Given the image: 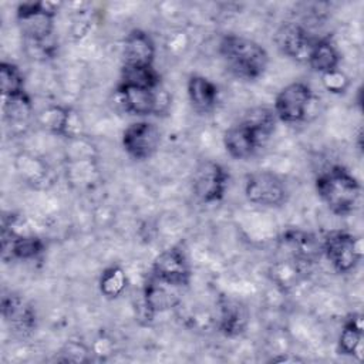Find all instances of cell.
I'll list each match as a JSON object with an SVG mask.
<instances>
[{"instance_id": "obj_6", "label": "cell", "mask_w": 364, "mask_h": 364, "mask_svg": "<svg viewBox=\"0 0 364 364\" xmlns=\"http://www.w3.org/2000/svg\"><path fill=\"white\" fill-rule=\"evenodd\" d=\"M229 186V172L226 168L212 159L202 161L192 176L193 195L202 203L220 202Z\"/></svg>"}, {"instance_id": "obj_9", "label": "cell", "mask_w": 364, "mask_h": 364, "mask_svg": "<svg viewBox=\"0 0 364 364\" xmlns=\"http://www.w3.org/2000/svg\"><path fill=\"white\" fill-rule=\"evenodd\" d=\"M151 274L158 280L182 289L191 283V264L182 246H171L162 250L152 262Z\"/></svg>"}, {"instance_id": "obj_19", "label": "cell", "mask_w": 364, "mask_h": 364, "mask_svg": "<svg viewBox=\"0 0 364 364\" xmlns=\"http://www.w3.org/2000/svg\"><path fill=\"white\" fill-rule=\"evenodd\" d=\"M186 91L192 108L199 114L213 111L219 101L218 85L200 74H192L188 78Z\"/></svg>"}, {"instance_id": "obj_16", "label": "cell", "mask_w": 364, "mask_h": 364, "mask_svg": "<svg viewBox=\"0 0 364 364\" xmlns=\"http://www.w3.org/2000/svg\"><path fill=\"white\" fill-rule=\"evenodd\" d=\"M280 243L291 259L306 264L316 262V259L323 253L321 240H318L313 233L300 229L286 230L280 237Z\"/></svg>"}, {"instance_id": "obj_4", "label": "cell", "mask_w": 364, "mask_h": 364, "mask_svg": "<svg viewBox=\"0 0 364 364\" xmlns=\"http://www.w3.org/2000/svg\"><path fill=\"white\" fill-rule=\"evenodd\" d=\"M60 4L51 1H27L17 7L16 18L24 38L33 46L47 44L54 33V18Z\"/></svg>"}, {"instance_id": "obj_18", "label": "cell", "mask_w": 364, "mask_h": 364, "mask_svg": "<svg viewBox=\"0 0 364 364\" xmlns=\"http://www.w3.org/2000/svg\"><path fill=\"white\" fill-rule=\"evenodd\" d=\"M249 324L247 309L237 300L220 297L219 299V320L218 330L225 337H237L245 333Z\"/></svg>"}, {"instance_id": "obj_1", "label": "cell", "mask_w": 364, "mask_h": 364, "mask_svg": "<svg viewBox=\"0 0 364 364\" xmlns=\"http://www.w3.org/2000/svg\"><path fill=\"white\" fill-rule=\"evenodd\" d=\"M276 122L277 117L273 108H252L239 122L226 129L223 135L226 152L235 159H250L270 139L276 129Z\"/></svg>"}, {"instance_id": "obj_10", "label": "cell", "mask_w": 364, "mask_h": 364, "mask_svg": "<svg viewBox=\"0 0 364 364\" xmlns=\"http://www.w3.org/2000/svg\"><path fill=\"white\" fill-rule=\"evenodd\" d=\"M162 134L159 128L149 121H136L129 124L122 132L124 151L136 161H145L159 149Z\"/></svg>"}, {"instance_id": "obj_27", "label": "cell", "mask_w": 364, "mask_h": 364, "mask_svg": "<svg viewBox=\"0 0 364 364\" xmlns=\"http://www.w3.org/2000/svg\"><path fill=\"white\" fill-rule=\"evenodd\" d=\"M321 82H323L324 88L328 92H331V94H343V92H346V90L350 85V78L343 71H340V68H338L336 71L323 74L321 75Z\"/></svg>"}, {"instance_id": "obj_11", "label": "cell", "mask_w": 364, "mask_h": 364, "mask_svg": "<svg viewBox=\"0 0 364 364\" xmlns=\"http://www.w3.org/2000/svg\"><path fill=\"white\" fill-rule=\"evenodd\" d=\"M1 316L11 333L20 338L30 337L37 328L36 309L20 294H3Z\"/></svg>"}, {"instance_id": "obj_22", "label": "cell", "mask_w": 364, "mask_h": 364, "mask_svg": "<svg viewBox=\"0 0 364 364\" xmlns=\"http://www.w3.org/2000/svg\"><path fill=\"white\" fill-rule=\"evenodd\" d=\"M118 85L158 88L161 85V74L154 65H122Z\"/></svg>"}, {"instance_id": "obj_23", "label": "cell", "mask_w": 364, "mask_h": 364, "mask_svg": "<svg viewBox=\"0 0 364 364\" xmlns=\"http://www.w3.org/2000/svg\"><path fill=\"white\" fill-rule=\"evenodd\" d=\"M0 88L4 98H16L27 94L24 85V75L21 70L7 61L0 63Z\"/></svg>"}, {"instance_id": "obj_5", "label": "cell", "mask_w": 364, "mask_h": 364, "mask_svg": "<svg viewBox=\"0 0 364 364\" xmlns=\"http://www.w3.org/2000/svg\"><path fill=\"white\" fill-rule=\"evenodd\" d=\"M321 250L337 273H350L363 257L361 240L351 232L336 229L321 239Z\"/></svg>"}, {"instance_id": "obj_21", "label": "cell", "mask_w": 364, "mask_h": 364, "mask_svg": "<svg viewBox=\"0 0 364 364\" xmlns=\"http://www.w3.org/2000/svg\"><path fill=\"white\" fill-rule=\"evenodd\" d=\"M340 53L336 44L330 37L317 38L311 47V51L307 58L310 68L318 74H327L338 70L340 65Z\"/></svg>"}, {"instance_id": "obj_20", "label": "cell", "mask_w": 364, "mask_h": 364, "mask_svg": "<svg viewBox=\"0 0 364 364\" xmlns=\"http://www.w3.org/2000/svg\"><path fill=\"white\" fill-rule=\"evenodd\" d=\"M337 351L361 360L363 353V316L360 313L350 314L343 324L337 341Z\"/></svg>"}, {"instance_id": "obj_24", "label": "cell", "mask_w": 364, "mask_h": 364, "mask_svg": "<svg viewBox=\"0 0 364 364\" xmlns=\"http://www.w3.org/2000/svg\"><path fill=\"white\" fill-rule=\"evenodd\" d=\"M127 274L119 264H111L105 267L98 280V289L101 294L108 299L119 297L127 289Z\"/></svg>"}, {"instance_id": "obj_15", "label": "cell", "mask_w": 364, "mask_h": 364, "mask_svg": "<svg viewBox=\"0 0 364 364\" xmlns=\"http://www.w3.org/2000/svg\"><path fill=\"white\" fill-rule=\"evenodd\" d=\"M176 289L178 287L166 284L149 274L142 290L144 318L152 320L156 313L173 307L178 303V294L175 293Z\"/></svg>"}, {"instance_id": "obj_2", "label": "cell", "mask_w": 364, "mask_h": 364, "mask_svg": "<svg viewBox=\"0 0 364 364\" xmlns=\"http://www.w3.org/2000/svg\"><path fill=\"white\" fill-rule=\"evenodd\" d=\"M219 54L226 68L235 77L246 81L260 78L269 64V54L262 44L233 33L220 38Z\"/></svg>"}, {"instance_id": "obj_17", "label": "cell", "mask_w": 364, "mask_h": 364, "mask_svg": "<svg viewBox=\"0 0 364 364\" xmlns=\"http://www.w3.org/2000/svg\"><path fill=\"white\" fill-rule=\"evenodd\" d=\"M155 43L152 37L141 30H131L122 46V65H154Z\"/></svg>"}, {"instance_id": "obj_25", "label": "cell", "mask_w": 364, "mask_h": 364, "mask_svg": "<svg viewBox=\"0 0 364 364\" xmlns=\"http://www.w3.org/2000/svg\"><path fill=\"white\" fill-rule=\"evenodd\" d=\"M17 172L21 178L27 181V183H41L44 178L47 179V165L38 159L33 158L30 155H20L17 158Z\"/></svg>"}, {"instance_id": "obj_14", "label": "cell", "mask_w": 364, "mask_h": 364, "mask_svg": "<svg viewBox=\"0 0 364 364\" xmlns=\"http://www.w3.org/2000/svg\"><path fill=\"white\" fill-rule=\"evenodd\" d=\"M117 94L127 112L138 117L158 114L161 111V95L158 88H141L117 85Z\"/></svg>"}, {"instance_id": "obj_26", "label": "cell", "mask_w": 364, "mask_h": 364, "mask_svg": "<svg viewBox=\"0 0 364 364\" xmlns=\"http://www.w3.org/2000/svg\"><path fill=\"white\" fill-rule=\"evenodd\" d=\"M57 361L63 363H87L90 361V348L80 341H67L55 355Z\"/></svg>"}, {"instance_id": "obj_8", "label": "cell", "mask_w": 364, "mask_h": 364, "mask_svg": "<svg viewBox=\"0 0 364 364\" xmlns=\"http://www.w3.org/2000/svg\"><path fill=\"white\" fill-rule=\"evenodd\" d=\"M311 100V87L303 81H293L277 92L273 111L279 121L286 124H297L306 118Z\"/></svg>"}, {"instance_id": "obj_13", "label": "cell", "mask_w": 364, "mask_h": 364, "mask_svg": "<svg viewBox=\"0 0 364 364\" xmlns=\"http://www.w3.org/2000/svg\"><path fill=\"white\" fill-rule=\"evenodd\" d=\"M40 124L48 132L68 139L80 138L82 124L80 115L71 108L61 105H51L43 109L38 115Z\"/></svg>"}, {"instance_id": "obj_12", "label": "cell", "mask_w": 364, "mask_h": 364, "mask_svg": "<svg viewBox=\"0 0 364 364\" xmlns=\"http://www.w3.org/2000/svg\"><path fill=\"white\" fill-rule=\"evenodd\" d=\"M316 40L317 38L297 23H284L274 34V43L279 51L297 63H307Z\"/></svg>"}, {"instance_id": "obj_7", "label": "cell", "mask_w": 364, "mask_h": 364, "mask_svg": "<svg viewBox=\"0 0 364 364\" xmlns=\"http://www.w3.org/2000/svg\"><path fill=\"white\" fill-rule=\"evenodd\" d=\"M245 196L253 205L279 208L287 200V188L276 173L256 171L246 176Z\"/></svg>"}, {"instance_id": "obj_3", "label": "cell", "mask_w": 364, "mask_h": 364, "mask_svg": "<svg viewBox=\"0 0 364 364\" xmlns=\"http://www.w3.org/2000/svg\"><path fill=\"white\" fill-rule=\"evenodd\" d=\"M316 192L330 212L346 216L358 206L361 185L346 166L333 165L316 178Z\"/></svg>"}]
</instances>
